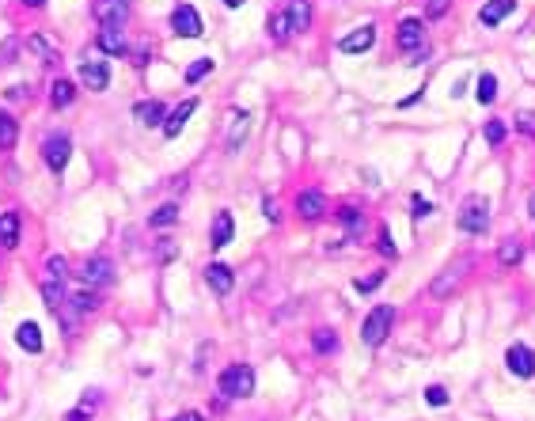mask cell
<instances>
[{"label": "cell", "instance_id": "d590c367", "mask_svg": "<svg viewBox=\"0 0 535 421\" xmlns=\"http://www.w3.org/2000/svg\"><path fill=\"white\" fill-rule=\"evenodd\" d=\"M209 72H213V61H209V58H198L190 69H186V83H198L202 76H209Z\"/></svg>", "mask_w": 535, "mask_h": 421}, {"label": "cell", "instance_id": "4dcf8cb0", "mask_svg": "<svg viewBox=\"0 0 535 421\" xmlns=\"http://www.w3.org/2000/svg\"><path fill=\"white\" fill-rule=\"evenodd\" d=\"M72 99H77V91H72V83H69V80H58V83H53V91H50V102H53V107H58V110H65V107H69Z\"/></svg>", "mask_w": 535, "mask_h": 421}, {"label": "cell", "instance_id": "52a82bcc", "mask_svg": "<svg viewBox=\"0 0 535 421\" xmlns=\"http://www.w3.org/2000/svg\"><path fill=\"white\" fill-rule=\"evenodd\" d=\"M395 42H399V50H402V53H410V58H414L418 50H425V23H421L418 15H410V20H402V23H399V34H395Z\"/></svg>", "mask_w": 535, "mask_h": 421}, {"label": "cell", "instance_id": "e0dca14e", "mask_svg": "<svg viewBox=\"0 0 535 421\" xmlns=\"http://www.w3.org/2000/svg\"><path fill=\"white\" fill-rule=\"evenodd\" d=\"M0 247H20V209L0 213Z\"/></svg>", "mask_w": 535, "mask_h": 421}, {"label": "cell", "instance_id": "8992f818", "mask_svg": "<svg viewBox=\"0 0 535 421\" xmlns=\"http://www.w3.org/2000/svg\"><path fill=\"white\" fill-rule=\"evenodd\" d=\"M505 368L520 380H531L535 376V349H528L524 342H513L509 349H505Z\"/></svg>", "mask_w": 535, "mask_h": 421}, {"label": "cell", "instance_id": "83f0119b", "mask_svg": "<svg viewBox=\"0 0 535 421\" xmlns=\"http://www.w3.org/2000/svg\"><path fill=\"white\" fill-rule=\"evenodd\" d=\"M175 220H178V205H175V201H164L152 217H148V228H171Z\"/></svg>", "mask_w": 535, "mask_h": 421}, {"label": "cell", "instance_id": "9a60e30c", "mask_svg": "<svg viewBox=\"0 0 535 421\" xmlns=\"http://www.w3.org/2000/svg\"><path fill=\"white\" fill-rule=\"evenodd\" d=\"M285 15H289V31L304 34L308 27H312V0H293V4L285 8Z\"/></svg>", "mask_w": 535, "mask_h": 421}, {"label": "cell", "instance_id": "681fc988", "mask_svg": "<svg viewBox=\"0 0 535 421\" xmlns=\"http://www.w3.org/2000/svg\"><path fill=\"white\" fill-rule=\"evenodd\" d=\"M23 95H31V91H27L23 83H15V88H8V99H23Z\"/></svg>", "mask_w": 535, "mask_h": 421}, {"label": "cell", "instance_id": "60d3db41", "mask_svg": "<svg viewBox=\"0 0 535 421\" xmlns=\"http://www.w3.org/2000/svg\"><path fill=\"white\" fill-rule=\"evenodd\" d=\"M380 255H383V258H395V255H399V250H395V239H391L388 228H380Z\"/></svg>", "mask_w": 535, "mask_h": 421}, {"label": "cell", "instance_id": "8d00e7d4", "mask_svg": "<svg viewBox=\"0 0 535 421\" xmlns=\"http://www.w3.org/2000/svg\"><path fill=\"white\" fill-rule=\"evenodd\" d=\"M243 129H247V110H239V114H236V126H232V137H228V152H236V148H239Z\"/></svg>", "mask_w": 535, "mask_h": 421}, {"label": "cell", "instance_id": "f1b7e54d", "mask_svg": "<svg viewBox=\"0 0 535 421\" xmlns=\"http://www.w3.org/2000/svg\"><path fill=\"white\" fill-rule=\"evenodd\" d=\"M99 46H103V53H126V34L114 31V27H103Z\"/></svg>", "mask_w": 535, "mask_h": 421}, {"label": "cell", "instance_id": "74e56055", "mask_svg": "<svg viewBox=\"0 0 535 421\" xmlns=\"http://www.w3.org/2000/svg\"><path fill=\"white\" fill-rule=\"evenodd\" d=\"M69 304H77V312L88 315V312H95V307H99V296H95V293H77Z\"/></svg>", "mask_w": 535, "mask_h": 421}, {"label": "cell", "instance_id": "1f68e13d", "mask_svg": "<svg viewBox=\"0 0 535 421\" xmlns=\"http://www.w3.org/2000/svg\"><path fill=\"white\" fill-rule=\"evenodd\" d=\"M27 50H34L42 61H58V46H50L42 34H31V39H27Z\"/></svg>", "mask_w": 535, "mask_h": 421}, {"label": "cell", "instance_id": "d6986e66", "mask_svg": "<svg viewBox=\"0 0 535 421\" xmlns=\"http://www.w3.org/2000/svg\"><path fill=\"white\" fill-rule=\"evenodd\" d=\"M516 8V0H486L482 4V12H478V23L482 27H497Z\"/></svg>", "mask_w": 535, "mask_h": 421}, {"label": "cell", "instance_id": "836d02e7", "mask_svg": "<svg viewBox=\"0 0 535 421\" xmlns=\"http://www.w3.org/2000/svg\"><path fill=\"white\" fill-rule=\"evenodd\" d=\"M270 34H274V42H289V15L285 12H277V15H270Z\"/></svg>", "mask_w": 535, "mask_h": 421}, {"label": "cell", "instance_id": "b9f144b4", "mask_svg": "<svg viewBox=\"0 0 535 421\" xmlns=\"http://www.w3.org/2000/svg\"><path fill=\"white\" fill-rule=\"evenodd\" d=\"M262 217H266L270 224H277V220H281V209H277V201H274V198L262 201Z\"/></svg>", "mask_w": 535, "mask_h": 421}, {"label": "cell", "instance_id": "3957f363", "mask_svg": "<svg viewBox=\"0 0 535 421\" xmlns=\"http://www.w3.org/2000/svg\"><path fill=\"white\" fill-rule=\"evenodd\" d=\"M391 323H395V307L391 304H376L369 315H364V323H361V338H364V345H383V338L391 334Z\"/></svg>", "mask_w": 535, "mask_h": 421}, {"label": "cell", "instance_id": "f6af8a7d", "mask_svg": "<svg viewBox=\"0 0 535 421\" xmlns=\"http://www.w3.org/2000/svg\"><path fill=\"white\" fill-rule=\"evenodd\" d=\"M46 266H50V274H53V277H58V281L65 277V258H61V255H53L50 262H46Z\"/></svg>", "mask_w": 535, "mask_h": 421}, {"label": "cell", "instance_id": "cb8c5ba5", "mask_svg": "<svg viewBox=\"0 0 535 421\" xmlns=\"http://www.w3.org/2000/svg\"><path fill=\"white\" fill-rule=\"evenodd\" d=\"M520 258H524V243L516 236L501 239V247H497V262H501V266H520Z\"/></svg>", "mask_w": 535, "mask_h": 421}, {"label": "cell", "instance_id": "ee69618b", "mask_svg": "<svg viewBox=\"0 0 535 421\" xmlns=\"http://www.w3.org/2000/svg\"><path fill=\"white\" fill-rule=\"evenodd\" d=\"M410 209H414V217H429V213H433V201H425V198H418V194H414Z\"/></svg>", "mask_w": 535, "mask_h": 421}, {"label": "cell", "instance_id": "e575fe53", "mask_svg": "<svg viewBox=\"0 0 535 421\" xmlns=\"http://www.w3.org/2000/svg\"><path fill=\"white\" fill-rule=\"evenodd\" d=\"M513 129H516V133H524V137H531V140H535V110H520V114L513 118Z\"/></svg>", "mask_w": 535, "mask_h": 421}, {"label": "cell", "instance_id": "484cf974", "mask_svg": "<svg viewBox=\"0 0 535 421\" xmlns=\"http://www.w3.org/2000/svg\"><path fill=\"white\" fill-rule=\"evenodd\" d=\"M99 391H88V395L80 399V406L77 410H69V414H65V421H91L95 417V406H99Z\"/></svg>", "mask_w": 535, "mask_h": 421}, {"label": "cell", "instance_id": "7dc6e473", "mask_svg": "<svg viewBox=\"0 0 535 421\" xmlns=\"http://www.w3.org/2000/svg\"><path fill=\"white\" fill-rule=\"evenodd\" d=\"M448 12V0H429V15H444Z\"/></svg>", "mask_w": 535, "mask_h": 421}, {"label": "cell", "instance_id": "277c9868", "mask_svg": "<svg viewBox=\"0 0 535 421\" xmlns=\"http://www.w3.org/2000/svg\"><path fill=\"white\" fill-rule=\"evenodd\" d=\"M69 156H72L69 133H53V137L42 140V160H46V167H50L53 175H61L65 167H69Z\"/></svg>", "mask_w": 535, "mask_h": 421}, {"label": "cell", "instance_id": "7402d4cb", "mask_svg": "<svg viewBox=\"0 0 535 421\" xmlns=\"http://www.w3.org/2000/svg\"><path fill=\"white\" fill-rule=\"evenodd\" d=\"M15 342L23 345L27 353H42V330H39V323H20V330H15Z\"/></svg>", "mask_w": 535, "mask_h": 421}, {"label": "cell", "instance_id": "ac0fdd59", "mask_svg": "<svg viewBox=\"0 0 535 421\" xmlns=\"http://www.w3.org/2000/svg\"><path fill=\"white\" fill-rule=\"evenodd\" d=\"M232 232H236V224H232V213L228 209H220L217 213V217H213V232H209V243H213V247H228V243H232Z\"/></svg>", "mask_w": 535, "mask_h": 421}, {"label": "cell", "instance_id": "603a6c76", "mask_svg": "<svg viewBox=\"0 0 535 421\" xmlns=\"http://www.w3.org/2000/svg\"><path fill=\"white\" fill-rule=\"evenodd\" d=\"M42 300H46V307H50L53 315H65V307H69L61 281H46V285H42Z\"/></svg>", "mask_w": 535, "mask_h": 421}, {"label": "cell", "instance_id": "9c48e42d", "mask_svg": "<svg viewBox=\"0 0 535 421\" xmlns=\"http://www.w3.org/2000/svg\"><path fill=\"white\" fill-rule=\"evenodd\" d=\"M80 80L88 83V91H107L110 83V65L99 58H84L80 61Z\"/></svg>", "mask_w": 535, "mask_h": 421}, {"label": "cell", "instance_id": "c3c4849f", "mask_svg": "<svg viewBox=\"0 0 535 421\" xmlns=\"http://www.w3.org/2000/svg\"><path fill=\"white\" fill-rule=\"evenodd\" d=\"M171 421H205V417L198 414V410H186V414H175Z\"/></svg>", "mask_w": 535, "mask_h": 421}, {"label": "cell", "instance_id": "6da1fadb", "mask_svg": "<svg viewBox=\"0 0 535 421\" xmlns=\"http://www.w3.org/2000/svg\"><path fill=\"white\" fill-rule=\"evenodd\" d=\"M217 387H220L224 399H247V395H255V368H251V364H228V368L220 372Z\"/></svg>", "mask_w": 535, "mask_h": 421}, {"label": "cell", "instance_id": "ba28073f", "mask_svg": "<svg viewBox=\"0 0 535 421\" xmlns=\"http://www.w3.org/2000/svg\"><path fill=\"white\" fill-rule=\"evenodd\" d=\"M171 31L183 34V39H198V34L205 31L198 8H194V4H178L175 12H171Z\"/></svg>", "mask_w": 535, "mask_h": 421}, {"label": "cell", "instance_id": "f35d334b", "mask_svg": "<svg viewBox=\"0 0 535 421\" xmlns=\"http://www.w3.org/2000/svg\"><path fill=\"white\" fill-rule=\"evenodd\" d=\"M425 402H429V406H448V391L440 387V383H429V387H425Z\"/></svg>", "mask_w": 535, "mask_h": 421}, {"label": "cell", "instance_id": "5bb4252c", "mask_svg": "<svg viewBox=\"0 0 535 421\" xmlns=\"http://www.w3.org/2000/svg\"><path fill=\"white\" fill-rule=\"evenodd\" d=\"M194 110H198V99H186L183 107H175L171 114L164 118V126H159V129H164V137H178V133H183V126L190 121Z\"/></svg>", "mask_w": 535, "mask_h": 421}, {"label": "cell", "instance_id": "7bdbcfd3", "mask_svg": "<svg viewBox=\"0 0 535 421\" xmlns=\"http://www.w3.org/2000/svg\"><path fill=\"white\" fill-rule=\"evenodd\" d=\"M380 285H383V274H372V277L357 281V293H372V288H380Z\"/></svg>", "mask_w": 535, "mask_h": 421}, {"label": "cell", "instance_id": "f907efd6", "mask_svg": "<svg viewBox=\"0 0 535 421\" xmlns=\"http://www.w3.org/2000/svg\"><path fill=\"white\" fill-rule=\"evenodd\" d=\"M224 4H228V8H243L247 0H224Z\"/></svg>", "mask_w": 535, "mask_h": 421}, {"label": "cell", "instance_id": "44dd1931", "mask_svg": "<svg viewBox=\"0 0 535 421\" xmlns=\"http://www.w3.org/2000/svg\"><path fill=\"white\" fill-rule=\"evenodd\" d=\"M133 114H137L140 126H164L167 110H164V102H159V99H148V102H137Z\"/></svg>", "mask_w": 535, "mask_h": 421}, {"label": "cell", "instance_id": "ab89813d", "mask_svg": "<svg viewBox=\"0 0 535 421\" xmlns=\"http://www.w3.org/2000/svg\"><path fill=\"white\" fill-rule=\"evenodd\" d=\"M15 53H20V39L0 42V65H12V61H15Z\"/></svg>", "mask_w": 535, "mask_h": 421}, {"label": "cell", "instance_id": "f546056e", "mask_svg": "<svg viewBox=\"0 0 535 421\" xmlns=\"http://www.w3.org/2000/svg\"><path fill=\"white\" fill-rule=\"evenodd\" d=\"M312 349L315 353H334L338 349V334L326 330V326H319V330L312 334Z\"/></svg>", "mask_w": 535, "mask_h": 421}, {"label": "cell", "instance_id": "7c38bea8", "mask_svg": "<svg viewBox=\"0 0 535 421\" xmlns=\"http://www.w3.org/2000/svg\"><path fill=\"white\" fill-rule=\"evenodd\" d=\"M205 285H209L217 296H228L232 285H236V274H232L224 262H209V266H205Z\"/></svg>", "mask_w": 535, "mask_h": 421}, {"label": "cell", "instance_id": "30bf717a", "mask_svg": "<svg viewBox=\"0 0 535 421\" xmlns=\"http://www.w3.org/2000/svg\"><path fill=\"white\" fill-rule=\"evenodd\" d=\"M80 277H84V285H110V281H114V262L107 255H95V258L84 262Z\"/></svg>", "mask_w": 535, "mask_h": 421}, {"label": "cell", "instance_id": "bcb514c9", "mask_svg": "<svg viewBox=\"0 0 535 421\" xmlns=\"http://www.w3.org/2000/svg\"><path fill=\"white\" fill-rule=\"evenodd\" d=\"M171 258H175V243L164 239V243H159V262H171Z\"/></svg>", "mask_w": 535, "mask_h": 421}, {"label": "cell", "instance_id": "f5cc1de1", "mask_svg": "<svg viewBox=\"0 0 535 421\" xmlns=\"http://www.w3.org/2000/svg\"><path fill=\"white\" fill-rule=\"evenodd\" d=\"M27 4H31V8H42V4H46V0H27Z\"/></svg>", "mask_w": 535, "mask_h": 421}, {"label": "cell", "instance_id": "8fae6325", "mask_svg": "<svg viewBox=\"0 0 535 421\" xmlns=\"http://www.w3.org/2000/svg\"><path fill=\"white\" fill-rule=\"evenodd\" d=\"M296 213L304 220H319V217H326V194L323 190H300L296 194Z\"/></svg>", "mask_w": 535, "mask_h": 421}, {"label": "cell", "instance_id": "d6a6232c", "mask_svg": "<svg viewBox=\"0 0 535 421\" xmlns=\"http://www.w3.org/2000/svg\"><path fill=\"white\" fill-rule=\"evenodd\" d=\"M505 133H509V126H505V118H490L486 121V145L497 148L505 140Z\"/></svg>", "mask_w": 535, "mask_h": 421}, {"label": "cell", "instance_id": "816d5d0a", "mask_svg": "<svg viewBox=\"0 0 535 421\" xmlns=\"http://www.w3.org/2000/svg\"><path fill=\"white\" fill-rule=\"evenodd\" d=\"M528 217H535V194L528 198Z\"/></svg>", "mask_w": 535, "mask_h": 421}, {"label": "cell", "instance_id": "2e32d148", "mask_svg": "<svg viewBox=\"0 0 535 421\" xmlns=\"http://www.w3.org/2000/svg\"><path fill=\"white\" fill-rule=\"evenodd\" d=\"M334 217L342 220V228H345V239H361V236H364V213L357 209V205H342V209H338Z\"/></svg>", "mask_w": 535, "mask_h": 421}, {"label": "cell", "instance_id": "4316f807", "mask_svg": "<svg viewBox=\"0 0 535 421\" xmlns=\"http://www.w3.org/2000/svg\"><path fill=\"white\" fill-rule=\"evenodd\" d=\"M475 99L486 102V107L497 99V76H494V72H482V76L475 80Z\"/></svg>", "mask_w": 535, "mask_h": 421}, {"label": "cell", "instance_id": "d4e9b609", "mask_svg": "<svg viewBox=\"0 0 535 421\" xmlns=\"http://www.w3.org/2000/svg\"><path fill=\"white\" fill-rule=\"evenodd\" d=\"M15 140H20V121H15L8 110H0V148H15Z\"/></svg>", "mask_w": 535, "mask_h": 421}, {"label": "cell", "instance_id": "5b68a950", "mask_svg": "<svg viewBox=\"0 0 535 421\" xmlns=\"http://www.w3.org/2000/svg\"><path fill=\"white\" fill-rule=\"evenodd\" d=\"M91 15L99 20V27L121 31L126 20H129V0H95V4H91Z\"/></svg>", "mask_w": 535, "mask_h": 421}, {"label": "cell", "instance_id": "7a4b0ae2", "mask_svg": "<svg viewBox=\"0 0 535 421\" xmlns=\"http://www.w3.org/2000/svg\"><path fill=\"white\" fill-rule=\"evenodd\" d=\"M459 228L467 236H482L490 228V201L482 194H467L463 198V205H459Z\"/></svg>", "mask_w": 535, "mask_h": 421}, {"label": "cell", "instance_id": "ffe728a7", "mask_svg": "<svg viewBox=\"0 0 535 421\" xmlns=\"http://www.w3.org/2000/svg\"><path fill=\"white\" fill-rule=\"evenodd\" d=\"M463 269H467V262H459V266H452V269H444L440 277H433V285H429V293L437 296V300H444L448 293L459 285V277H463Z\"/></svg>", "mask_w": 535, "mask_h": 421}, {"label": "cell", "instance_id": "4fadbf2b", "mask_svg": "<svg viewBox=\"0 0 535 421\" xmlns=\"http://www.w3.org/2000/svg\"><path fill=\"white\" fill-rule=\"evenodd\" d=\"M372 42H376V27L364 23V27H357L353 34H345V39L338 42V50L342 53H364V50H372Z\"/></svg>", "mask_w": 535, "mask_h": 421}]
</instances>
